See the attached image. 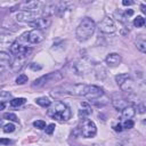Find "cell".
Masks as SVG:
<instances>
[{
	"label": "cell",
	"instance_id": "6da1fadb",
	"mask_svg": "<svg viewBox=\"0 0 146 146\" xmlns=\"http://www.w3.org/2000/svg\"><path fill=\"white\" fill-rule=\"evenodd\" d=\"M64 90L65 94H70V95H75V96H83L86 98H88L89 100H94L97 99L99 97H102L104 95L103 89L98 86L95 84H82V83H78V84H71V86H65L64 88H62Z\"/></svg>",
	"mask_w": 146,
	"mask_h": 146
},
{
	"label": "cell",
	"instance_id": "7a4b0ae2",
	"mask_svg": "<svg viewBox=\"0 0 146 146\" xmlns=\"http://www.w3.org/2000/svg\"><path fill=\"white\" fill-rule=\"evenodd\" d=\"M47 114H48V116H50L59 122L67 121L72 116V112H71L70 107L66 106L62 102H55L52 105H50Z\"/></svg>",
	"mask_w": 146,
	"mask_h": 146
},
{
	"label": "cell",
	"instance_id": "3957f363",
	"mask_svg": "<svg viewBox=\"0 0 146 146\" xmlns=\"http://www.w3.org/2000/svg\"><path fill=\"white\" fill-rule=\"evenodd\" d=\"M95 30H96V24H95V22H94L91 18H89V17H84V18L80 22L79 26L76 27V32H75L76 39H78L79 41H81V42L87 41V40L94 34Z\"/></svg>",
	"mask_w": 146,
	"mask_h": 146
},
{
	"label": "cell",
	"instance_id": "277c9868",
	"mask_svg": "<svg viewBox=\"0 0 146 146\" xmlns=\"http://www.w3.org/2000/svg\"><path fill=\"white\" fill-rule=\"evenodd\" d=\"M63 79V74L60 72H51V73H48L46 75H42L38 79L34 80V82L32 83V87L34 88H40V87H43L44 84L49 83V82H57V81H60Z\"/></svg>",
	"mask_w": 146,
	"mask_h": 146
},
{
	"label": "cell",
	"instance_id": "5b68a950",
	"mask_svg": "<svg viewBox=\"0 0 146 146\" xmlns=\"http://www.w3.org/2000/svg\"><path fill=\"white\" fill-rule=\"evenodd\" d=\"M40 17H42V11L41 10L40 11H36V10L35 11H19L15 16L16 21L29 23V24L32 23V22H34L35 19H38Z\"/></svg>",
	"mask_w": 146,
	"mask_h": 146
},
{
	"label": "cell",
	"instance_id": "8992f818",
	"mask_svg": "<svg viewBox=\"0 0 146 146\" xmlns=\"http://www.w3.org/2000/svg\"><path fill=\"white\" fill-rule=\"evenodd\" d=\"M43 39H44L43 33L41 31H38V30H31L29 32H25L21 36V40H25L26 42L32 43V44L40 43L41 41H43Z\"/></svg>",
	"mask_w": 146,
	"mask_h": 146
},
{
	"label": "cell",
	"instance_id": "52a82bcc",
	"mask_svg": "<svg viewBox=\"0 0 146 146\" xmlns=\"http://www.w3.org/2000/svg\"><path fill=\"white\" fill-rule=\"evenodd\" d=\"M97 133V127L95 124L94 121L91 120H86L82 123L81 127V135L84 138H92L95 137V135Z\"/></svg>",
	"mask_w": 146,
	"mask_h": 146
},
{
	"label": "cell",
	"instance_id": "ba28073f",
	"mask_svg": "<svg viewBox=\"0 0 146 146\" xmlns=\"http://www.w3.org/2000/svg\"><path fill=\"white\" fill-rule=\"evenodd\" d=\"M99 30L103 33H114L116 31V25L113 21V18H111L110 16H106L103 18V21L99 23Z\"/></svg>",
	"mask_w": 146,
	"mask_h": 146
},
{
	"label": "cell",
	"instance_id": "9c48e42d",
	"mask_svg": "<svg viewBox=\"0 0 146 146\" xmlns=\"http://www.w3.org/2000/svg\"><path fill=\"white\" fill-rule=\"evenodd\" d=\"M31 57V55H16L14 60L10 64V68L13 72H18L21 71L24 65L26 64V62L29 60V58Z\"/></svg>",
	"mask_w": 146,
	"mask_h": 146
},
{
	"label": "cell",
	"instance_id": "30bf717a",
	"mask_svg": "<svg viewBox=\"0 0 146 146\" xmlns=\"http://www.w3.org/2000/svg\"><path fill=\"white\" fill-rule=\"evenodd\" d=\"M10 51H11V54H14L16 56V55H31V52L33 50L30 47L21 44L19 42H14L10 46Z\"/></svg>",
	"mask_w": 146,
	"mask_h": 146
},
{
	"label": "cell",
	"instance_id": "8fae6325",
	"mask_svg": "<svg viewBox=\"0 0 146 146\" xmlns=\"http://www.w3.org/2000/svg\"><path fill=\"white\" fill-rule=\"evenodd\" d=\"M50 23H51V21H50L49 17H40V18L35 19L34 22L30 23V25L32 27H34V30H38V31L42 32L43 30H46L50 25Z\"/></svg>",
	"mask_w": 146,
	"mask_h": 146
},
{
	"label": "cell",
	"instance_id": "7c38bea8",
	"mask_svg": "<svg viewBox=\"0 0 146 146\" xmlns=\"http://www.w3.org/2000/svg\"><path fill=\"white\" fill-rule=\"evenodd\" d=\"M105 62H106V64H107L108 66L115 67V66H117V65L121 64L122 58H121V56H120L119 54H116V52H111V54H108V55L106 56Z\"/></svg>",
	"mask_w": 146,
	"mask_h": 146
},
{
	"label": "cell",
	"instance_id": "4fadbf2b",
	"mask_svg": "<svg viewBox=\"0 0 146 146\" xmlns=\"http://www.w3.org/2000/svg\"><path fill=\"white\" fill-rule=\"evenodd\" d=\"M41 3L39 1H25L17 6V8L24 9V11H35Z\"/></svg>",
	"mask_w": 146,
	"mask_h": 146
},
{
	"label": "cell",
	"instance_id": "5bb4252c",
	"mask_svg": "<svg viewBox=\"0 0 146 146\" xmlns=\"http://www.w3.org/2000/svg\"><path fill=\"white\" fill-rule=\"evenodd\" d=\"M9 64H10V55H8L5 51H0V74L3 73V71L7 68Z\"/></svg>",
	"mask_w": 146,
	"mask_h": 146
},
{
	"label": "cell",
	"instance_id": "9a60e30c",
	"mask_svg": "<svg viewBox=\"0 0 146 146\" xmlns=\"http://www.w3.org/2000/svg\"><path fill=\"white\" fill-rule=\"evenodd\" d=\"M71 68H72V71L75 73V74H78V75H82V74H84V72L88 70V67H87V65L82 62H75L74 64H72V66H71Z\"/></svg>",
	"mask_w": 146,
	"mask_h": 146
},
{
	"label": "cell",
	"instance_id": "2e32d148",
	"mask_svg": "<svg viewBox=\"0 0 146 146\" xmlns=\"http://www.w3.org/2000/svg\"><path fill=\"white\" fill-rule=\"evenodd\" d=\"M112 104H113V106H114L117 111H122L124 107H127V106L129 105L128 102H127L124 98H122V97H115V98H113Z\"/></svg>",
	"mask_w": 146,
	"mask_h": 146
},
{
	"label": "cell",
	"instance_id": "e0dca14e",
	"mask_svg": "<svg viewBox=\"0 0 146 146\" xmlns=\"http://www.w3.org/2000/svg\"><path fill=\"white\" fill-rule=\"evenodd\" d=\"M135 114H136V108L131 105H128L122 110V117L124 120H131V117H133Z\"/></svg>",
	"mask_w": 146,
	"mask_h": 146
},
{
	"label": "cell",
	"instance_id": "ac0fdd59",
	"mask_svg": "<svg viewBox=\"0 0 146 146\" xmlns=\"http://www.w3.org/2000/svg\"><path fill=\"white\" fill-rule=\"evenodd\" d=\"M120 88H121V90L122 91H125V92H131L132 90H133V80L129 76L123 83H121L120 86H119Z\"/></svg>",
	"mask_w": 146,
	"mask_h": 146
},
{
	"label": "cell",
	"instance_id": "d6986e66",
	"mask_svg": "<svg viewBox=\"0 0 146 146\" xmlns=\"http://www.w3.org/2000/svg\"><path fill=\"white\" fill-rule=\"evenodd\" d=\"M35 103L41 107H49L51 105V102L47 97H39L35 99Z\"/></svg>",
	"mask_w": 146,
	"mask_h": 146
},
{
	"label": "cell",
	"instance_id": "ffe728a7",
	"mask_svg": "<svg viewBox=\"0 0 146 146\" xmlns=\"http://www.w3.org/2000/svg\"><path fill=\"white\" fill-rule=\"evenodd\" d=\"M25 102H26V99H25V98H23V97L14 98V99H11V100H10V106H13V107H18V106L23 105Z\"/></svg>",
	"mask_w": 146,
	"mask_h": 146
},
{
	"label": "cell",
	"instance_id": "44dd1931",
	"mask_svg": "<svg viewBox=\"0 0 146 146\" xmlns=\"http://www.w3.org/2000/svg\"><path fill=\"white\" fill-rule=\"evenodd\" d=\"M129 76H130V75H129L128 73H121V74L116 75V76H115V81H116L117 86H120L121 83H123V82H124Z\"/></svg>",
	"mask_w": 146,
	"mask_h": 146
},
{
	"label": "cell",
	"instance_id": "7402d4cb",
	"mask_svg": "<svg viewBox=\"0 0 146 146\" xmlns=\"http://www.w3.org/2000/svg\"><path fill=\"white\" fill-rule=\"evenodd\" d=\"M133 25L136 27H143L145 25V18L143 16H137L135 19H133Z\"/></svg>",
	"mask_w": 146,
	"mask_h": 146
},
{
	"label": "cell",
	"instance_id": "603a6c76",
	"mask_svg": "<svg viewBox=\"0 0 146 146\" xmlns=\"http://www.w3.org/2000/svg\"><path fill=\"white\" fill-rule=\"evenodd\" d=\"M136 46H137V49H139L141 52H145L146 51V42L144 39H139L136 41Z\"/></svg>",
	"mask_w": 146,
	"mask_h": 146
},
{
	"label": "cell",
	"instance_id": "cb8c5ba5",
	"mask_svg": "<svg viewBox=\"0 0 146 146\" xmlns=\"http://www.w3.org/2000/svg\"><path fill=\"white\" fill-rule=\"evenodd\" d=\"M3 119L9 120V121H13V122H18V117L14 113H5L3 114Z\"/></svg>",
	"mask_w": 146,
	"mask_h": 146
},
{
	"label": "cell",
	"instance_id": "d4e9b609",
	"mask_svg": "<svg viewBox=\"0 0 146 146\" xmlns=\"http://www.w3.org/2000/svg\"><path fill=\"white\" fill-rule=\"evenodd\" d=\"M91 113H92L91 108H90V107H86V108H82V110H80V112H79V115H80V117H81V116H82V117H86V116L90 115Z\"/></svg>",
	"mask_w": 146,
	"mask_h": 146
},
{
	"label": "cell",
	"instance_id": "484cf974",
	"mask_svg": "<svg viewBox=\"0 0 146 146\" xmlns=\"http://www.w3.org/2000/svg\"><path fill=\"white\" fill-rule=\"evenodd\" d=\"M27 82V76L25 74H19L17 78H16V83L17 84H24Z\"/></svg>",
	"mask_w": 146,
	"mask_h": 146
},
{
	"label": "cell",
	"instance_id": "4316f807",
	"mask_svg": "<svg viewBox=\"0 0 146 146\" xmlns=\"http://www.w3.org/2000/svg\"><path fill=\"white\" fill-rule=\"evenodd\" d=\"M15 131V125L11 124V123H7L3 125V132L6 133H10V132H14Z\"/></svg>",
	"mask_w": 146,
	"mask_h": 146
},
{
	"label": "cell",
	"instance_id": "83f0119b",
	"mask_svg": "<svg viewBox=\"0 0 146 146\" xmlns=\"http://www.w3.org/2000/svg\"><path fill=\"white\" fill-rule=\"evenodd\" d=\"M33 125L38 129H44L46 128V122L42 121V120H36V121L33 122Z\"/></svg>",
	"mask_w": 146,
	"mask_h": 146
},
{
	"label": "cell",
	"instance_id": "f1b7e54d",
	"mask_svg": "<svg viewBox=\"0 0 146 146\" xmlns=\"http://www.w3.org/2000/svg\"><path fill=\"white\" fill-rule=\"evenodd\" d=\"M133 125H135V123H133V121L132 120H125L124 122H123V128L124 129H131V128H133Z\"/></svg>",
	"mask_w": 146,
	"mask_h": 146
},
{
	"label": "cell",
	"instance_id": "f546056e",
	"mask_svg": "<svg viewBox=\"0 0 146 146\" xmlns=\"http://www.w3.org/2000/svg\"><path fill=\"white\" fill-rule=\"evenodd\" d=\"M44 129H46V133L51 135V133L54 132V130H55V124H54V123H50V124H48L47 128H44Z\"/></svg>",
	"mask_w": 146,
	"mask_h": 146
},
{
	"label": "cell",
	"instance_id": "4dcf8cb0",
	"mask_svg": "<svg viewBox=\"0 0 146 146\" xmlns=\"http://www.w3.org/2000/svg\"><path fill=\"white\" fill-rule=\"evenodd\" d=\"M137 112L138 113H145V105L144 104H138L137 105Z\"/></svg>",
	"mask_w": 146,
	"mask_h": 146
},
{
	"label": "cell",
	"instance_id": "1f68e13d",
	"mask_svg": "<svg viewBox=\"0 0 146 146\" xmlns=\"http://www.w3.org/2000/svg\"><path fill=\"white\" fill-rule=\"evenodd\" d=\"M9 144H11V140L6 138H0V145H9Z\"/></svg>",
	"mask_w": 146,
	"mask_h": 146
},
{
	"label": "cell",
	"instance_id": "d6a6232c",
	"mask_svg": "<svg viewBox=\"0 0 146 146\" xmlns=\"http://www.w3.org/2000/svg\"><path fill=\"white\" fill-rule=\"evenodd\" d=\"M30 67H31V70H33V71H39V70H41V66H40V65H35V63L30 64Z\"/></svg>",
	"mask_w": 146,
	"mask_h": 146
},
{
	"label": "cell",
	"instance_id": "836d02e7",
	"mask_svg": "<svg viewBox=\"0 0 146 146\" xmlns=\"http://www.w3.org/2000/svg\"><path fill=\"white\" fill-rule=\"evenodd\" d=\"M113 128H114V130L115 131H122V125L120 124V123H117V124H115V125H113Z\"/></svg>",
	"mask_w": 146,
	"mask_h": 146
},
{
	"label": "cell",
	"instance_id": "e575fe53",
	"mask_svg": "<svg viewBox=\"0 0 146 146\" xmlns=\"http://www.w3.org/2000/svg\"><path fill=\"white\" fill-rule=\"evenodd\" d=\"M132 3H133L132 1H128V0H123V1H122V5H123V6H131Z\"/></svg>",
	"mask_w": 146,
	"mask_h": 146
},
{
	"label": "cell",
	"instance_id": "d590c367",
	"mask_svg": "<svg viewBox=\"0 0 146 146\" xmlns=\"http://www.w3.org/2000/svg\"><path fill=\"white\" fill-rule=\"evenodd\" d=\"M133 14V11L131 10V9H128V10H125V13H124V15H125V17L127 16H131Z\"/></svg>",
	"mask_w": 146,
	"mask_h": 146
},
{
	"label": "cell",
	"instance_id": "8d00e7d4",
	"mask_svg": "<svg viewBox=\"0 0 146 146\" xmlns=\"http://www.w3.org/2000/svg\"><path fill=\"white\" fill-rule=\"evenodd\" d=\"M5 107H6V103L5 102H0V111L5 110Z\"/></svg>",
	"mask_w": 146,
	"mask_h": 146
},
{
	"label": "cell",
	"instance_id": "74e56055",
	"mask_svg": "<svg viewBox=\"0 0 146 146\" xmlns=\"http://www.w3.org/2000/svg\"><path fill=\"white\" fill-rule=\"evenodd\" d=\"M1 96H10V94H8V92H1Z\"/></svg>",
	"mask_w": 146,
	"mask_h": 146
},
{
	"label": "cell",
	"instance_id": "f35d334b",
	"mask_svg": "<svg viewBox=\"0 0 146 146\" xmlns=\"http://www.w3.org/2000/svg\"><path fill=\"white\" fill-rule=\"evenodd\" d=\"M141 11H143V13H145V6H144V5L141 6Z\"/></svg>",
	"mask_w": 146,
	"mask_h": 146
},
{
	"label": "cell",
	"instance_id": "ab89813d",
	"mask_svg": "<svg viewBox=\"0 0 146 146\" xmlns=\"http://www.w3.org/2000/svg\"><path fill=\"white\" fill-rule=\"evenodd\" d=\"M92 146H97V145H92Z\"/></svg>",
	"mask_w": 146,
	"mask_h": 146
}]
</instances>
